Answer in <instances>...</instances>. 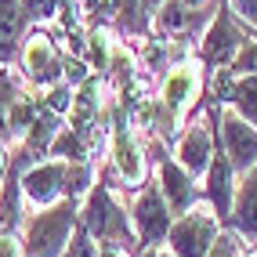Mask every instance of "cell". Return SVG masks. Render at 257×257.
I'll return each instance as SVG.
<instances>
[{
	"mask_svg": "<svg viewBox=\"0 0 257 257\" xmlns=\"http://www.w3.org/2000/svg\"><path fill=\"white\" fill-rule=\"evenodd\" d=\"M80 225L91 232L94 243H116V246L131 250L134 257H142V243L134 235L127 207L116 203V192L109 188V181H98L91 188V196L80 203Z\"/></svg>",
	"mask_w": 257,
	"mask_h": 257,
	"instance_id": "cell-1",
	"label": "cell"
},
{
	"mask_svg": "<svg viewBox=\"0 0 257 257\" xmlns=\"http://www.w3.org/2000/svg\"><path fill=\"white\" fill-rule=\"evenodd\" d=\"M80 228V203L62 199L47 210H37L22 221V250L26 257H62L73 232Z\"/></svg>",
	"mask_w": 257,
	"mask_h": 257,
	"instance_id": "cell-2",
	"label": "cell"
},
{
	"mask_svg": "<svg viewBox=\"0 0 257 257\" xmlns=\"http://www.w3.org/2000/svg\"><path fill=\"white\" fill-rule=\"evenodd\" d=\"M199 91H203V62L185 58L178 65H170V73L160 80V105L167 119V142H178V134L185 127V116L199 105Z\"/></svg>",
	"mask_w": 257,
	"mask_h": 257,
	"instance_id": "cell-3",
	"label": "cell"
},
{
	"mask_svg": "<svg viewBox=\"0 0 257 257\" xmlns=\"http://www.w3.org/2000/svg\"><path fill=\"white\" fill-rule=\"evenodd\" d=\"M109 156H112V170L119 185L127 192H142L149 185V163H145V149L138 142V131L131 127L127 109L112 101V138H109Z\"/></svg>",
	"mask_w": 257,
	"mask_h": 257,
	"instance_id": "cell-4",
	"label": "cell"
},
{
	"mask_svg": "<svg viewBox=\"0 0 257 257\" xmlns=\"http://www.w3.org/2000/svg\"><path fill=\"white\" fill-rule=\"evenodd\" d=\"M221 232H225L221 228V217L214 214L210 203L203 199L188 214L174 217V228H170V235H167V250L174 257H207Z\"/></svg>",
	"mask_w": 257,
	"mask_h": 257,
	"instance_id": "cell-5",
	"label": "cell"
},
{
	"mask_svg": "<svg viewBox=\"0 0 257 257\" xmlns=\"http://www.w3.org/2000/svg\"><path fill=\"white\" fill-rule=\"evenodd\" d=\"M19 58H22V76L37 91L55 87V83H62V76H65V51L40 26H33L26 33V40L19 47Z\"/></svg>",
	"mask_w": 257,
	"mask_h": 257,
	"instance_id": "cell-6",
	"label": "cell"
},
{
	"mask_svg": "<svg viewBox=\"0 0 257 257\" xmlns=\"http://www.w3.org/2000/svg\"><path fill=\"white\" fill-rule=\"evenodd\" d=\"M253 33H246L239 26L235 11L228 4H217L214 11V22L203 29V40H199V62L210 65V69H232L235 55L246 47V40Z\"/></svg>",
	"mask_w": 257,
	"mask_h": 257,
	"instance_id": "cell-7",
	"label": "cell"
},
{
	"mask_svg": "<svg viewBox=\"0 0 257 257\" xmlns=\"http://www.w3.org/2000/svg\"><path fill=\"white\" fill-rule=\"evenodd\" d=\"M131 225H134V235H138L142 250H152V246H167V235L174 228V214H170L167 199L160 192V185H145L131 203Z\"/></svg>",
	"mask_w": 257,
	"mask_h": 257,
	"instance_id": "cell-8",
	"label": "cell"
},
{
	"mask_svg": "<svg viewBox=\"0 0 257 257\" xmlns=\"http://www.w3.org/2000/svg\"><path fill=\"white\" fill-rule=\"evenodd\" d=\"M149 152H152V160H156V167H160V192L167 199L170 214L181 217V214L192 210L196 203H203V192H199L196 178L174 160V152H167L156 138H149Z\"/></svg>",
	"mask_w": 257,
	"mask_h": 257,
	"instance_id": "cell-9",
	"label": "cell"
},
{
	"mask_svg": "<svg viewBox=\"0 0 257 257\" xmlns=\"http://www.w3.org/2000/svg\"><path fill=\"white\" fill-rule=\"evenodd\" d=\"M217 134H221V149L235 170V178L250 174L257 167V127L246 123L232 105H221V119H217Z\"/></svg>",
	"mask_w": 257,
	"mask_h": 257,
	"instance_id": "cell-10",
	"label": "cell"
},
{
	"mask_svg": "<svg viewBox=\"0 0 257 257\" xmlns=\"http://www.w3.org/2000/svg\"><path fill=\"white\" fill-rule=\"evenodd\" d=\"M65 170L69 163L65 160H40L37 167H29L22 174V199L33 203L37 210H47L55 203L65 199Z\"/></svg>",
	"mask_w": 257,
	"mask_h": 257,
	"instance_id": "cell-11",
	"label": "cell"
},
{
	"mask_svg": "<svg viewBox=\"0 0 257 257\" xmlns=\"http://www.w3.org/2000/svg\"><path fill=\"white\" fill-rule=\"evenodd\" d=\"M235 170L225 156V149L217 145L214 152V160H210V170H207V178H203V199L214 207V214L221 217V225L225 221H232V203H235Z\"/></svg>",
	"mask_w": 257,
	"mask_h": 257,
	"instance_id": "cell-12",
	"label": "cell"
},
{
	"mask_svg": "<svg viewBox=\"0 0 257 257\" xmlns=\"http://www.w3.org/2000/svg\"><path fill=\"white\" fill-rule=\"evenodd\" d=\"M228 225L257 246V167L250 174H243L239 185H235V203H232V221Z\"/></svg>",
	"mask_w": 257,
	"mask_h": 257,
	"instance_id": "cell-13",
	"label": "cell"
},
{
	"mask_svg": "<svg viewBox=\"0 0 257 257\" xmlns=\"http://www.w3.org/2000/svg\"><path fill=\"white\" fill-rule=\"evenodd\" d=\"M33 87L29 80H19V73H11V65H0V142L11 145V131H8V119H11V109L19 94Z\"/></svg>",
	"mask_w": 257,
	"mask_h": 257,
	"instance_id": "cell-14",
	"label": "cell"
},
{
	"mask_svg": "<svg viewBox=\"0 0 257 257\" xmlns=\"http://www.w3.org/2000/svg\"><path fill=\"white\" fill-rule=\"evenodd\" d=\"M112 29L109 26H91L87 29V51H83V58H87V65L94 69V76H105L109 73V62H112Z\"/></svg>",
	"mask_w": 257,
	"mask_h": 257,
	"instance_id": "cell-15",
	"label": "cell"
},
{
	"mask_svg": "<svg viewBox=\"0 0 257 257\" xmlns=\"http://www.w3.org/2000/svg\"><path fill=\"white\" fill-rule=\"evenodd\" d=\"M73 98H76V87H69V83L62 80V83H55V87L44 91V105H47L51 112H58V116H69Z\"/></svg>",
	"mask_w": 257,
	"mask_h": 257,
	"instance_id": "cell-16",
	"label": "cell"
},
{
	"mask_svg": "<svg viewBox=\"0 0 257 257\" xmlns=\"http://www.w3.org/2000/svg\"><path fill=\"white\" fill-rule=\"evenodd\" d=\"M207 257H243V235H239L235 228H225L214 239V246H210Z\"/></svg>",
	"mask_w": 257,
	"mask_h": 257,
	"instance_id": "cell-17",
	"label": "cell"
},
{
	"mask_svg": "<svg viewBox=\"0 0 257 257\" xmlns=\"http://www.w3.org/2000/svg\"><path fill=\"white\" fill-rule=\"evenodd\" d=\"M62 257H98V243L91 239V232L80 225V228L73 232V239H69V246H65Z\"/></svg>",
	"mask_w": 257,
	"mask_h": 257,
	"instance_id": "cell-18",
	"label": "cell"
},
{
	"mask_svg": "<svg viewBox=\"0 0 257 257\" xmlns=\"http://www.w3.org/2000/svg\"><path fill=\"white\" fill-rule=\"evenodd\" d=\"M232 73H235V76H257V37H250V40H246V47L235 55Z\"/></svg>",
	"mask_w": 257,
	"mask_h": 257,
	"instance_id": "cell-19",
	"label": "cell"
},
{
	"mask_svg": "<svg viewBox=\"0 0 257 257\" xmlns=\"http://www.w3.org/2000/svg\"><path fill=\"white\" fill-rule=\"evenodd\" d=\"M26 19L29 22H44V19H55V0H19Z\"/></svg>",
	"mask_w": 257,
	"mask_h": 257,
	"instance_id": "cell-20",
	"label": "cell"
},
{
	"mask_svg": "<svg viewBox=\"0 0 257 257\" xmlns=\"http://www.w3.org/2000/svg\"><path fill=\"white\" fill-rule=\"evenodd\" d=\"M228 8L235 11L239 22H246V26L257 29V0H228Z\"/></svg>",
	"mask_w": 257,
	"mask_h": 257,
	"instance_id": "cell-21",
	"label": "cell"
},
{
	"mask_svg": "<svg viewBox=\"0 0 257 257\" xmlns=\"http://www.w3.org/2000/svg\"><path fill=\"white\" fill-rule=\"evenodd\" d=\"M0 257H26L19 232H0Z\"/></svg>",
	"mask_w": 257,
	"mask_h": 257,
	"instance_id": "cell-22",
	"label": "cell"
},
{
	"mask_svg": "<svg viewBox=\"0 0 257 257\" xmlns=\"http://www.w3.org/2000/svg\"><path fill=\"white\" fill-rule=\"evenodd\" d=\"M98 257H134L131 250L116 246V243H98Z\"/></svg>",
	"mask_w": 257,
	"mask_h": 257,
	"instance_id": "cell-23",
	"label": "cell"
},
{
	"mask_svg": "<svg viewBox=\"0 0 257 257\" xmlns=\"http://www.w3.org/2000/svg\"><path fill=\"white\" fill-rule=\"evenodd\" d=\"M8 167H11V145L0 142V181L8 178Z\"/></svg>",
	"mask_w": 257,
	"mask_h": 257,
	"instance_id": "cell-24",
	"label": "cell"
},
{
	"mask_svg": "<svg viewBox=\"0 0 257 257\" xmlns=\"http://www.w3.org/2000/svg\"><path fill=\"white\" fill-rule=\"evenodd\" d=\"M160 8H163V0H142V11L149 15V19H152V15H156Z\"/></svg>",
	"mask_w": 257,
	"mask_h": 257,
	"instance_id": "cell-25",
	"label": "cell"
},
{
	"mask_svg": "<svg viewBox=\"0 0 257 257\" xmlns=\"http://www.w3.org/2000/svg\"><path fill=\"white\" fill-rule=\"evenodd\" d=\"M185 8H192V11H203V8H214V0H181Z\"/></svg>",
	"mask_w": 257,
	"mask_h": 257,
	"instance_id": "cell-26",
	"label": "cell"
},
{
	"mask_svg": "<svg viewBox=\"0 0 257 257\" xmlns=\"http://www.w3.org/2000/svg\"><path fill=\"white\" fill-rule=\"evenodd\" d=\"M142 257H174L167 246H152V250H142Z\"/></svg>",
	"mask_w": 257,
	"mask_h": 257,
	"instance_id": "cell-27",
	"label": "cell"
},
{
	"mask_svg": "<svg viewBox=\"0 0 257 257\" xmlns=\"http://www.w3.org/2000/svg\"><path fill=\"white\" fill-rule=\"evenodd\" d=\"M243 257H257V246H250V250H243Z\"/></svg>",
	"mask_w": 257,
	"mask_h": 257,
	"instance_id": "cell-28",
	"label": "cell"
}]
</instances>
